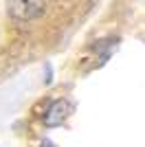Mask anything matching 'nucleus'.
Here are the masks:
<instances>
[{
  "mask_svg": "<svg viewBox=\"0 0 145 147\" xmlns=\"http://www.w3.org/2000/svg\"><path fill=\"white\" fill-rule=\"evenodd\" d=\"M46 11L44 0H7V13L16 22H31L42 18Z\"/></svg>",
  "mask_w": 145,
  "mask_h": 147,
  "instance_id": "nucleus-1",
  "label": "nucleus"
},
{
  "mask_svg": "<svg viewBox=\"0 0 145 147\" xmlns=\"http://www.w3.org/2000/svg\"><path fill=\"white\" fill-rule=\"evenodd\" d=\"M70 114V103L68 101H55L51 108L46 110V114H44V125H48V127H55V125H62V123L66 121V117Z\"/></svg>",
  "mask_w": 145,
  "mask_h": 147,
  "instance_id": "nucleus-2",
  "label": "nucleus"
}]
</instances>
